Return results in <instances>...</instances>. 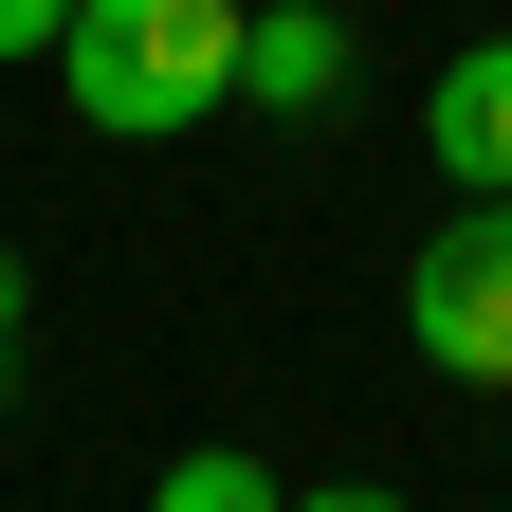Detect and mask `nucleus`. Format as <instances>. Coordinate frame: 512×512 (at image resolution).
I'll return each mask as SVG.
<instances>
[{
	"label": "nucleus",
	"instance_id": "f257e3e1",
	"mask_svg": "<svg viewBox=\"0 0 512 512\" xmlns=\"http://www.w3.org/2000/svg\"><path fill=\"white\" fill-rule=\"evenodd\" d=\"M238 19L256 0H74L55 92H74L92 147H183L202 110H238Z\"/></svg>",
	"mask_w": 512,
	"mask_h": 512
},
{
	"label": "nucleus",
	"instance_id": "f03ea898",
	"mask_svg": "<svg viewBox=\"0 0 512 512\" xmlns=\"http://www.w3.org/2000/svg\"><path fill=\"white\" fill-rule=\"evenodd\" d=\"M403 348L439 384H512V183H476V202L403 256Z\"/></svg>",
	"mask_w": 512,
	"mask_h": 512
},
{
	"label": "nucleus",
	"instance_id": "7ed1b4c3",
	"mask_svg": "<svg viewBox=\"0 0 512 512\" xmlns=\"http://www.w3.org/2000/svg\"><path fill=\"white\" fill-rule=\"evenodd\" d=\"M421 165L458 183V202H476V183H512V19L439 55V92H421Z\"/></svg>",
	"mask_w": 512,
	"mask_h": 512
},
{
	"label": "nucleus",
	"instance_id": "20e7f679",
	"mask_svg": "<svg viewBox=\"0 0 512 512\" xmlns=\"http://www.w3.org/2000/svg\"><path fill=\"white\" fill-rule=\"evenodd\" d=\"M238 92L256 110H348V0H256V19H238Z\"/></svg>",
	"mask_w": 512,
	"mask_h": 512
},
{
	"label": "nucleus",
	"instance_id": "39448f33",
	"mask_svg": "<svg viewBox=\"0 0 512 512\" xmlns=\"http://www.w3.org/2000/svg\"><path fill=\"white\" fill-rule=\"evenodd\" d=\"M147 494H165V512H275V458H256V439H183Z\"/></svg>",
	"mask_w": 512,
	"mask_h": 512
},
{
	"label": "nucleus",
	"instance_id": "423d86ee",
	"mask_svg": "<svg viewBox=\"0 0 512 512\" xmlns=\"http://www.w3.org/2000/svg\"><path fill=\"white\" fill-rule=\"evenodd\" d=\"M19 330H37V275L0 256V384H19Z\"/></svg>",
	"mask_w": 512,
	"mask_h": 512
},
{
	"label": "nucleus",
	"instance_id": "0eeeda50",
	"mask_svg": "<svg viewBox=\"0 0 512 512\" xmlns=\"http://www.w3.org/2000/svg\"><path fill=\"white\" fill-rule=\"evenodd\" d=\"M55 19H74V0H0V55H55Z\"/></svg>",
	"mask_w": 512,
	"mask_h": 512
}]
</instances>
